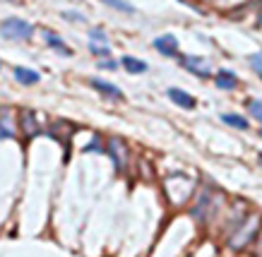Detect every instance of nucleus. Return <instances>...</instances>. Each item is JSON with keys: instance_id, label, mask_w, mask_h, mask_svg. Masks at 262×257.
Instances as JSON below:
<instances>
[{"instance_id": "nucleus-19", "label": "nucleus", "mask_w": 262, "mask_h": 257, "mask_svg": "<svg viewBox=\"0 0 262 257\" xmlns=\"http://www.w3.org/2000/svg\"><path fill=\"white\" fill-rule=\"evenodd\" d=\"M63 17H65V19H73V22H84V17H82L80 12H68V10H65Z\"/></svg>"}, {"instance_id": "nucleus-1", "label": "nucleus", "mask_w": 262, "mask_h": 257, "mask_svg": "<svg viewBox=\"0 0 262 257\" xmlns=\"http://www.w3.org/2000/svg\"><path fill=\"white\" fill-rule=\"evenodd\" d=\"M0 34L5 39H12V41H27V39H31V34H34V27L29 24V22H24V19H5L3 24H0Z\"/></svg>"}, {"instance_id": "nucleus-21", "label": "nucleus", "mask_w": 262, "mask_h": 257, "mask_svg": "<svg viewBox=\"0 0 262 257\" xmlns=\"http://www.w3.org/2000/svg\"><path fill=\"white\" fill-rule=\"evenodd\" d=\"M260 137H262V130H260Z\"/></svg>"}, {"instance_id": "nucleus-6", "label": "nucleus", "mask_w": 262, "mask_h": 257, "mask_svg": "<svg viewBox=\"0 0 262 257\" xmlns=\"http://www.w3.org/2000/svg\"><path fill=\"white\" fill-rule=\"evenodd\" d=\"M19 125H22V132H24V135H29V137L39 135V125H37V118H34V113H29V111H22V116H19Z\"/></svg>"}, {"instance_id": "nucleus-5", "label": "nucleus", "mask_w": 262, "mask_h": 257, "mask_svg": "<svg viewBox=\"0 0 262 257\" xmlns=\"http://www.w3.org/2000/svg\"><path fill=\"white\" fill-rule=\"evenodd\" d=\"M169 99H171L173 103L183 106V108H195V99H192L188 92H183V89H176V87H171V89H169Z\"/></svg>"}, {"instance_id": "nucleus-13", "label": "nucleus", "mask_w": 262, "mask_h": 257, "mask_svg": "<svg viewBox=\"0 0 262 257\" xmlns=\"http://www.w3.org/2000/svg\"><path fill=\"white\" fill-rule=\"evenodd\" d=\"M226 125H231V128H238V130H248V120L241 118V116H236V113H224L221 116Z\"/></svg>"}, {"instance_id": "nucleus-7", "label": "nucleus", "mask_w": 262, "mask_h": 257, "mask_svg": "<svg viewBox=\"0 0 262 257\" xmlns=\"http://www.w3.org/2000/svg\"><path fill=\"white\" fill-rule=\"evenodd\" d=\"M91 87L94 89H99L104 96H109V99H123V92L118 89L116 84L111 82H104V80H91Z\"/></svg>"}, {"instance_id": "nucleus-22", "label": "nucleus", "mask_w": 262, "mask_h": 257, "mask_svg": "<svg viewBox=\"0 0 262 257\" xmlns=\"http://www.w3.org/2000/svg\"><path fill=\"white\" fill-rule=\"evenodd\" d=\"M12 3H15V0H12Z\"/></svg>"}, {"instance_id": "nucleus-20", "label": "nucleus", "mask_w": 262, "mask_h": 257, "mask_svg": "<svg viewBox=\"0 0 262 257\" xmlns=\"http://www.w3.org/2000/svg\"><path fill=\"white\" fill-rule=\"evenodd\" d=\"M99 67H104V70H113V67H116V63H113V60H101Z\"/></svg>"}, {"instance_id": "nucleus-3", "label": "nucleus", "mask_w": 262, "mask_h": 257, "mask_svg": "<svg viewBox=\"0 0 262 257\" xmlns=\"http://www.w3.org/2000/svg\"><path fill=\"white\" fill-rule=\"evenodd\" d=\"M154 48L159 51V53L163 55H176V51H178V41L171 36V34H166V36H159V39H154Z\"/></svg>"}, {"instance_id": "nucleus-17", "label": "nucleus", "mask_w": 262, "mask_h": 257, "mask_svg": "<svg viewBox=\"0 0 262 257\" xmlns=\"http://www.w3.org/2000/svg\"><path fill=\"white\" fill-rule=\"evenodd\" d=\"M248 108H250V113H253L255 118L262 123V103L260 101H250V103H248Z\"/></svg>"}, {"instance_id": "nucleus-14", "label": "nucleus", "mask_w": 262, "mask_h": 257, "mask_svg": "<svg viewBox=\"0 0 262 257\" xmlns=\"http://www.w3.org/2000/svg\"><path fill=\"white\" fill-rule=\"evenodd\" d=\"M101 3L113 10H120V12H135V8H133L130 3H125V0H101Z\"/></svg>"}, {"instance_id": "nucleus-4", "label": "nucleus", "mask_w": 262, "mask_h": 257, "mask_svg": "<svg viewBox=\"0 0 262 257\" xmlns=\"http://www.w3.org/2000/svg\"><path fill=\"white\" fill-rule=\"evenodd\" d=\"M109 154H111V159H113V164H116L118 168L125 166V144H123L120 139H111L109 142Z\"/></svg>"}, {"instance_id": "nucleus-2", "label": "nucleus", "mask_w": 262, "mask_h": 257, "mask_svg": "<svg viewBox=\"0 0 262 257\" xmlns=\"http://www.w3.org/2000/svg\"><path fill=\"white\" fill-rule=\"evenodd\" d=\"M181 65H183V67H188L190 72H195L198 77H209V67L202 63V58H195V55H183Z\"/></svg>"}, {"instance_id": "nucleus-12", "label": "nucleus", "mask_w": 262, "mask_h": 257, "mask_svg": "<svg viewBox=\"0 0 262 257\" xmlns=\"http://www.w3.org/2000/svg\"><path fill=\"white\" fill-rule=\"evenodd\" d=\"M0 137H15V132L10 128V111H0Z\"/></svg>"}, {"instance_id": "nucleus-18", "label": "nucleus", "mask_w": 262, "mask_h": 257, "mask_svg": "<svg viewBox=\"0 0 262 257\" xmlns=\"http://www.w3.org/2000/svg\"><path fill=\"white\" fill-rule=\"evenodd\" d=\"M250 65H253L255 72H260V77H262V53L253 55V58H250Z\"/></svg>"}, {"instance_id": "nucleus-11", "label": "nucleus", "mask_w": 262, "mask_h": 257, "mask_svg": "<svg viewBox=\"0 0 262 257\" xmlns=\"http://www.w3.org/2000/svg\"><path fill=\"white\" fill-rule=\"evenodd\" d=\"M236 84H238V80H236L234 72L221 70V72L217 75V87H219V89H236Z\"/></svg>"}, {"instance_id": "nucleus-10", "label": "nucleus", "mask_w": 262, "mask_h": 257, "mask_svg": "<svg viewBox=\"0 0 262 257\" xmlns=\"http://www.w3.org/2000/svg\"><path fill=\"white\" fill-rule=\"evenodd\" d=\"M123 67H125L130 75H140V72H147V63H142V60H137V58H133V55H125L123 60Z\"/></svg>"}, {"instance_id": "nucleus-15", "label": "nucleus", "mask_w": 262, "mask_h": 257, "mask_svg": "<svg viewBox=\"0 0 262 257\" xmlns=\"http://www.w3.org/2000/svg\"><path fill=\"white\" fill-rule=\"evenodd\" d=\"M89 36H91V44H101V46H109V44H106V34H104L101 29H91Z\"/></svg>"}, {"instance_id": "nucleus-9", "label": "nucleus", "mask_w": 262, "mask_h": 257, "mask_svg": "<svg viewBox=\"0 0 262 257\" xmlns=\"http://www.w3.org/2000/svg\"><path fill=\"white\" fill-rule=\"evenodd\" d=\"M44 36H46V44H48L51 48H55V51H60L63 55H73V48H68V46H65L63 41H60V36H58V34H53V31H48V29H46V31H44Z\"/></svg>"}, {"instance_id": "nucleus-8", "label": "nucleus", "mask_w": 262, "mask_h": 257, "mask_svg": "<svg viewBox=\"0 0 262 257\" xmlns=\"http://www.w3.org/2000/svg\"><path fill=\"white\" fill-rule=\"evenodd\" d=\"M15 77L19 84H37L41 80V75L37 70H29V67H15Z\"/></svg>"}, {"instance_id": "nucleus-16", "label": "nucleus", "mask_w": 262, "mask_h": 257, "mask_svg": "<svg viewBox=\"0 0 262 257\" xmlns=\"http://www.w3.org/2000/svg\"><path fill=\"white\" fill-rule=\"evenodd\" d=\"M89 51L94 55H101V58H109V53H111V48L109 46H101V44H91L89 41Z\"/></svg>"}]
</instances>
